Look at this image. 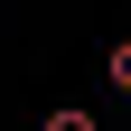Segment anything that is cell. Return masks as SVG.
Segmentation results:
<instances>
[{"instance_id":"6da1fadb","label":"cell","mask_w":131,"mask_h":131,"mask_svg":"<svg viewBox=\"0 0 131 131\" xmlns=\"http://www.w3.org/2000/svg\"><path fill=\"white\" fill-rule=\"evenodd\" d=\"M103 75H112V94H131V38H122V47L103 56Z\"/></svg>"}]
</instances>
